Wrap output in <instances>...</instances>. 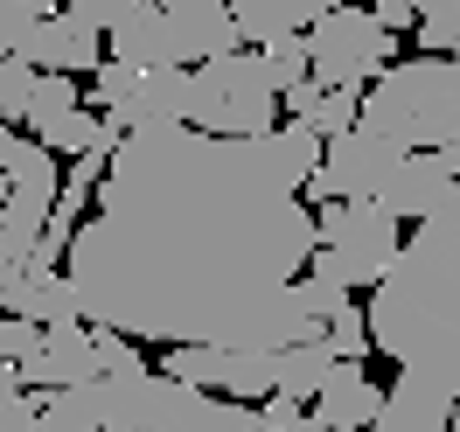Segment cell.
Instances as JSON below:
<instances>
[{"mask_svg":"<svg viewBox=\"0 0 460 432\" xmlns=\"http://www.w3.org/2000/svg\"><path fill=\"white\" fill-rule=\"evenodd\" d=\"M35 335H42V321H29V314H0V363H22L35 348Z\"/></svg>","mask_w":460,"mask_h":432,"instance_id":"30","label":"cell"},{"mask_svg":"<svg viewBox=\"0 0 460 432\" xmlns=\"http://www.w3.org/2000/svg\"><path fill=\"white\" fill-rule=\"evenodd\" d=\"M279 7H287V22H293V29H314L321 14H328V7H342V0H279Z\"/></svg>","mask_w":460,"mask_h":432,"instance_id":"37","label":"cell"},{"mask_svg":"<svg viewBox=\"0 0 460 432\" xmlns=\"http://www.w3.org/2000/svg\"><path fill=\"white\" fill-rule=\"evenodd\" d=\"M460 174L447 168V154H404L398 168H391V181L376 189V202L398 216V224H419V216H432L439 202L454 196Z\"/></svg>","mask_w":460,"mask_h":432,"instance_id":"13","label":"cell"},{"mask_svg":"<svg viewBox=\"0 0 460 432\" xmlns=\"http://www.w3.org/2000/svg\"><path fill=\"white\" fill-rule=\"evenodd\" d=\"M356 112H363V91H356V84H335V91H321V105H314V119H307V126H314L321 140H335V133H349V126H356Z\"/></svg>","mask_w":460,"mask_h":432,"instance_id":"26","label":"cell"},{"mask_svg":"<svg viewBox=\"0 0 460 432\" xmlns=\"http://www.w3.org/2000/svg\"><path fill=\"white\" fill-rule=\"evenodd\" d=\"M0 432H35V391H0Z\"/></svg>","mask_w":460,"mask_h":432,"instance_id":"32","label":"cell"},{"mask_svg":"<svg viewBox=\"0 0 460 432\" xmlns=\"http://www.w3.org/2000/svg\"><path fill=\"white\" fill-rule=\"evenodd\" d=\"M363 7H370L384 29H411L419 22V0H363Z\"/></svg>","mask_w":460,"mask_h":432,"instance_id":"36","label":"cell"},{"mask_svg":"<svg viewBox=\"0 0 460 432\" xmlns=\"http://www.w3.org/2000/svg\"><path fill=\"white\" fill-rule=\"evenodd\" d=\"M293 432H335V426H328V419H314V411H300V419H293Z\"/></svg>","mask_w":460,"mask_h":432,"instance_id":"38","label":"cell"},{"mask_svg":"<svg viewBox=\"0 0 460 432\" xmlns=\"http://www.w3.org/2000/svg\"><path fill=\"white\" fill-rule=\"evenodd\" d=\"M35 22H42L35 0H0V57H22L29 35H35Z\"/></svg>","mask_w":460,"mask_h":432,"instance_id":"29","label":"cell"},{"mask_svg":"<svg viewBox=\"0 0 460 432\" xmlns=\"http://www.w3.org/2000/svg\"><path fill=\"white\" fill-rule=\"evenodd\" d=\"M168 29H174V63H209L244 49L237 22H230V0H181V7H168Z\"/></svg>","mask_w":460,"mask_h":432,"instance_id":"14","label":"cell"},{"mask_svg":"<svg viewBox=\"0 0 460 432\" xmlns=\"http://www.w3.org/2000/svg\"><path fill=\"white\" fill-rule=\"evenodd\" d=\"M22 57L35 63V70H63V77H91L98 63H105V29H91V22H77L70 7H57V14H42L29 35V49Z\"/></svg>","mask_w":460,"mask_h":432,"instance_id":"11","label":"cell"},{"mask_svg":"<svg viewBox=\"0 0 460 432\" xmlns=\"http://www.w3.org/2000/svg\"><path fill=\"white\" fill-rule=\"evenodd\" d=\"M419 49L426 57H460V0H419Z\"/></svg>","mask_w":460,"mask_h":432,"instance_id":"22","label":"cell"},{"mask_svg":"<svg viewBox=\"0 0 460 432\" xmlns=\"http://www.w3.org/2000/svg\"><path fill=\"white\" fill-rule=\"evenodd\" d=\"M335 363H342V356L321 342V335H314V342H293V348H279V384H272V391H287V398L314 404L321 384L335 376Z\"/></svg>","mask_w":460,"mask_h":432,"instance_id":"19","label":"cell"},{"mask_svg":"<svg viewBox=\"0 0 460 432\" xmlns=\"http://www.w3.org/2000/svg\"><path fill=\"white\" fill-rule=\"evenodd\" d=\"M439 154H447V168L460 174V133H454V140H447V146H439Z\"/></svg>","mask_w":460,"mask_h":432,"instance_id":"39","label":"cell"},{"mask_svg":"<svg viewBox=\"0 0 460 432\" xmlns=\"http://www.w3.org/2000/svg\"><path fill=\"white\" fill-rule=\"evenodd\" d=\"M105 57L133 63V70H161V63H174L168 7H154V0H133V7H126V14L112 22V29H105Z\"/></svg>","mask_w":460,"mask_h":432,"instance_id":"15","label":"cell"},{"mask_svg":"<svg viewBox=\"0 0 460 432\" xmlns=\"http://www.w3.org/2000/svg\"><path fill=\"white\" fill-rule=\"evenodd\" d=\"M321 342L335 348L342 363H363V356H370V314H363V307H342V314L321 328Z\"/></svg>","mask_w":460,"mask_h":432,"instance_id":"25","label":"cell"},{"mask_svg":"<svg viewBox=\"0 0 460 432\" xmlns=\"http://www.w3.org/2000/svg\"><path fill=\"white\" fill-rule=\"evenodd\" d=\"M98 384V432H146V384L154 363H126V370L91 376Z\"/></svg>","mask_w":460,"mask_h":432,"instance_id":"18","label":"cell"},{"mask_svg":"<svg viewBox=\"0 0 460 432\" xmlns=\"http://www.w3.org/2000/svg\"><path fill=\"white\" fill-rule=\"evenodd\" d=\"M189 126L217 140H259L279 126V84L265 70V49H230L189 70Z\"/></svg>","mask_w":460,"mask_h":432,"instance_id":"4","label":"cell"},{"mask_svg":"<svg viewBox=\"0 0 460 432\" xmlns=\"http://www.w3.org/2000/svg\"><path fill=\"white\" fill-rule=\"evenodd\" d=\"M35 7H42V14H57V7H63V0H35Z\"/></svg>","mask_w":460,"mask_h":432,"instance_id":"40","label":"cell"},{"mask_svg":"<svg viewBox=\"0 0 460 432\" xmlns=\"http://www.w3.org/2000/svg\"><path fill=\"white\" fill-rule=\"evenodd\" d=\"M259 411H265V426H272V432H293V419H300V398H287V391H265Z\"/></svg>","mask_w":460,"mask_h":432,"instance_id":"35","label":"cell"},{"mask_svg":"<svg viewBox=\"0 0 460 432\" xmlns=\"http://www.w3.org/2000/svg\"><path fill=\"white\" fill-rule=\"evenodd\" d=\"M460 398L426 370H398V384L384 391V411L370 419V432H447Z\"/></svg>","mask_w":460,"mask_h":432,"instance_id":"10","label":"cell"},{"mask_svg":"<svg viewBox=\"0 0 460 432\" xmlns=\"http://www.w3.org/2000/svg\"><path fill=\"white\" fill-rule=\"evenodd\" d=\"M398 63V29H384L363 0H342V7H328L314 29H307V77L321 91L335 84H376L384 70Z\"/></svg>","mask_w":460,"mask_h":432,"instance_id":"5","label":"cell"},{"mask_svg":"<svg viewBox=\"0 0 460 432\" xmlns=\"http://www.w3.org/2000/svg\"><path fill=\"white\" fill-rule=\"evenodd\" d=\"M265 70H272V84L287 91L307 77V29H293V35H272L265 42Z\"/></svg>","mask_w":460,"mask_h":432,"instance_id":"27","label":"cell"},{"mask_svg":"<svg viewBox=\"0 0 460 432\" xmlns=\"http://www.w3.org/2000/svg\"><path fill=\"white\" fill-rule=\"evenodd\" d=\"M314 231H321V251L342 265L349 287H376L404 251V231L398 216L384 209V202H321L314 209Z\"/></svg>","mask_w":460,"mask_h":432,"instance_id":"6","label":"cell"},{"mask_svg":"<svg viewBox=\"0 0 460 432\" xmlns=\"http://www.w3.org/2000/svg\"><path fill=\"white\" fill-rule=\"evenodd\" d=\"M370 348L398 370H426L460 398V181L432 216L411 224L398 265L370 287Z\"/></svg>","mask_w":460,"mask_h":432,"instance_id":"2","label":"cell"},{"mask_svg":"<svg viewBox=\"0 0 460 432\" xmlns=\"http://www.w3.org/2000/svg\"><path fill=\"white\" fill-rule=\"evenodd\" d=\"M126 363H146L140 342H133V335H119V328H98V376H105V370H126Z\"/></svg>","mask_w":460,"mask_h":432,"instance_id":"31","label":"cell"},{"mask_svg":"<svg viewBox=\"0 0 460 432\" xmlns=\"http://www.w3.org/2000/svg\"><path fill=\"white\" fill-rule=\"evenodd\" d=\"M321 168L314 126H272L259 140H217L189 119L140 126L91 189L98 216L70 237V287L91 328L133 342H230L293 348L321 321L293 300L314 259V209L300 202Z\"/></svg>","mask_w":460,"mask_h":432,"instance_id":"1","label":"cell"},{"mask_svg":"<svg viewBox=\"0 0 460 432\" xmlns=\"http://www.w3.org/2000/svg\"><path fill=\"white\" fill-rule=\"evenodd\" d=\"M35 432H98V384L35 391Z\"/></svg>","mask_w":460,"mask_h":432,"instance_id":"21","label":"cell"},{"mask_svg":"<svg viewBox=\"0 0 460 432\" xmlns=\"http://www.w3.org/2000/svg\"><path fill=\"white\" fill-rule=\"evenodd\" d=\"M161 376H181L196 391H217V398H265L279 384V356L272 348H230V342H168L161 348Z\"/></svg>","mask_w":460,"mask_h":432,"instance_id":"7","label":"cell"},{"mask_svg":"<svg viewBox=\"0 0 460 432\" xmlns=\"http://www.w3.org/2000/svg\"><path fill=\"white\" fill-rule=\"evenodd\" d=\"M0 202H7V174H0Z\"/></svg>","mask_w":460,"mask_h":432,"instance_id":"42","label":"cell"},{"mask_svg":"<svg viewBox=\"0 0 460 432\" xmlns=\"http://www.w3.org/2000/svg\"><path fill=\"white\" fill-rule=\"evenodd\" d=\"M35 84H42V70L29 57H0V126H22L29 119Z\"/></svg>","mask_w":460,"mask_h":432,"instance_id":"24","label":"cell"},{"mask_svg":"<svg viewBox=\"0 0 460 432\" xmlns=\"http://www.w3.org/2000/svg\"><path fill=\"white\" fill-rule=\"evenodd\" d=\"M133 77H140V70H133V63H119V57H105V63H98V70H91V91H84V105H98V112H112L119 98H126V91H133Z\"/></svg>","mask_w":460,"mask_h":432,"instance_id":"28","label":"cell"},{"mask_svg":"<svg viewBox=\"0 0 460 432\" xmlns=\"http://www.w3.org/2000/svg\"><path fill=\"white\" fill-rule=\"evenodd\" d=\"M279 105H287V119H300V126H307V119H314V105H321V84H314V77H300V84L279 91Z\"/></svg>","mask_w":460,"mask_h":432,"instance_id":"34","label":"cell"},{"mask_svg":"<svg viewBox=\"0 0 460 432\" xmlns=\"http://www.w3.org/2000/svg\"><path fill=\"white\" fill-rule=\"evenodd\" d=\"M0 314H29V321H84L77 314V287L57 265H0Z\"/></svg>","mask_w":460,"mask_h":432,"instance_id":"12","label":"cell"},{"mask_svg":"<svg viewBox=\"0 0 460 432\" xmlns=\"http://www.w3.org/2000/svg\"><path fill=\"white\" fill-rule=\"evenodd\" d=\"M29 391H63V384H91L98 376V328L91 321H49L35 348L14 363Z\"/></svg>","mask_w":460,"mask_h":432,"instance_id":"9","label":"cell"},{"mask_svg":"<svg viewBox=\"0 0 460 432\" xmlns=\"http://www.w3.org/2000/svg\"><path fill=\"white\" fill-rule=\"evenodd\" d=\"M398 161H404V154L391 140H376V133H363V126H349V133H335V140H321V168L307 174L300 202H370L376 189L391 181Z\"/></svg>","mask_w":460,"mask_h":432,"instance_id":"8","label":"cell"},{"mask_svg":"<svg viewBox=\"0 0 460 432\" xmlns=\"http://www.w3.org/2000/svg\"><path fill=\"white\" fill-rule=\"evenodd\" d=\"M63 7H70L77 22H91V29H112V22L133 7V0H63Z\"/></svg>","mask_w":460,"mask_h":432,"instance_id":"33","label":"cell"},{"mask_svg":"<svg viewBox=\"0 0 460 432\" xmlns=\"http://www.w3.org/2000/svg\"><path fill=\"white\" fill-rule=\"evenodd\" d=\"M230 22H237V42H244V49H265L272 35H293L279 0H230Z\"/></svg>","mask_w":460,"mask_h":432,"instance_id":"23","label":"cell"},{"mask_svg":"<svg viewBox=\"0 0 460 432\" xmlns=\"http://www.w3.org/2000/svg\"><path fill=\"white\" fill-rule=\"evenodd\" d=\"M293 300H300V307H307V314H314L321 328H328V321L342 314V307H356V300H349V279H342V265L328 259L321 244H314V259H307V272L293 279Z\"/></svg>","mask_w":460,"mask_h":432,"instance_id":"20","label":"cell"},{"mask_svg":"<svg viewBox=\"0 0 460 432\" xmlns=\"http://www.w3.org/2000/svg\"><path fill=\"white\" fill-rule=\"evenodd\" d=\"M384 411V384L363 376V363H335V376L321 384L314 419H328L335 432H370V419Z\"/></svg>","mask_w":460,"mask_h":432,"instance_id":"17","label":"cell"},{"mask_svg":"<svg viewBox=\"0 0 460 432\" xmlns=\"http://www.w3.org/2000/svg\"><path fill=\"white\" fill-rule=\"evenodd\" d=\"M189 112V70L181 63H161V70H140L133 91L112 105V119L126 133H140V126H168V119Z\"/></svg>","mask_w":460,"mask_h":432,"instance_id":"16","label":"cell"},{"mask_svg":"<svg viewBox=\"0 0 460 432\" xmlns=\"http://www.w3.org/2000/svg\"><path fill=\"white\" fill-rule=\"evenodd\" d=\"M154 7H181V0H154Z\"/></svg>","mask_w":460,"mask_h":432,"instance_id":"41","label":"cell"},{"mask_svg":"<svg viewBox=\"0 0 460 432\" xmlns=\"http://www.w3.org/2000/svg\"><path fill=\"white\" fill-rule=\"evenodd\" d=\"M363 133L398 154H439L460 133V57H404L376 84H363Z\"/></svg>","mask_w":460,"mask_h":432,"instance_id":"3","label":"cell"}]
</instances>
